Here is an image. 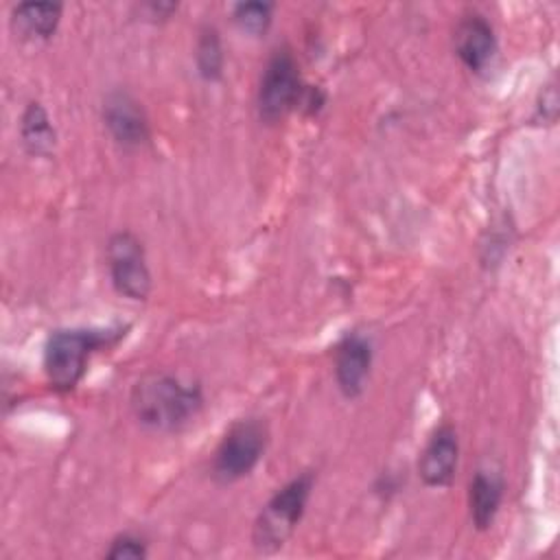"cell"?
Instances as JSON below:
<instances>
[{
	"label": "cell",
	"mask_w": 560,
	"mask_h": 560,
	"mask_svg": "<svg viewBox=\"0 0 560 560\" xmlns=\"http://www.w3.org/2000/svg\"><path fill=\"white\" fill-rule=\"evenodd\" d=\"M304 83L300 77V66L291 48L282 46L276 48L260 74L258 94H256V109L258 118L265 125H276L282 120L302 96Z\"/></svg>",
	"instance_id": "cell-5"
},
{
	"label": "cell",
	"mask_w": 560,
	"mask_h": 560,
	"mask_svg": "<svg viewBox=\"0 0 560 560\" xmlns=\"http://www.w3.org/2000/svg\"><path fill=\"white\" fill-rule=\"evenodd\" d=\"M269 444V427L262 418H241L236 420L225 435L221 438L212 464L210 475L217 483H234L247 477L258 462L262 459Z\"/></svg>",
	"instance_id": "cell-4"
},
{
	"label": "cell",
	"mask_w": 560,
	"mask_h": 560,
	"mask_svg": "<svg viewBox=\"0 0 560 560\" xmlns=\"http://www.w3.org/2000/svg\"><path fill=\"white\" fill-rule=\"evenodd\" d=\"M105 260L109 282L118 295L131 302H144L151 295L153 278L147 262V252L133 232H114L105 245Z\"/></svg>",
	"instance_id": "cell-6"
},
{
	"label": "cell",
	"mask_w": 560,
	"mask_h": 560,
	"mask_svg": "<svg viewBox=\"0 0 560 560\" xmlns=\"http://www.w3.org/2000/svg\"><path fill=\"white\" fill-rule=\"evenodd\" d=\"M315 486L313 470H304L280 486L258 512L252 527V545L260 553H273L298 529Z\"/></svg>",
	"instance_id": "cell-3"
},
{
	"label": "cell",
	"mask_w": 560,
	"mask_h": 560,
	"mask_svg": "<svg viewBox=\"0 0 560 560\" xmlns=\"http://www.w3.org/2000/svg\"><path fill=\"white\" fill-rule=\"evenodd\" d=\"M125 337V328H57L44 346V374L48 385L59 392H72L85 376L92 354L114 346Z\"/></svg>",
	"instance_id": "cell-2"
},
{
	"label": "cell",
	"mask_w": 560,
	"mask_h": 560,
	"mask_svg": "<svg viewBox=\"0 0 560 560\" xmlns=\"http://www.w3.org/2000/svg\"><path fill=\"white\" fill-rule=\"evenodd\" d=\"M503 492H505V481L501 472L490 468H479L472 475L468 483V510H470V521L475 529L486 532L492 527L503 503Z\"/></svg>",
	"instance_id": "cell-11"
},
{
	"label": "cell",
	"mask_w": 560,
	"mask_h": 560,
	"mask_svg": "<svg viewBox=\"0 0 560 560\" xmlns=\"http://www.w3.org/2000/svg\"><path fill=\"white\" fill-rule=\"evenodd\" d=\"M144 9L151 11L153 18L158 15V20H166L177 9V4H173V2H149V4H144Z\"/></svg>",
	"instance_id": "cell-18"
},
{
	"label": "cell",
	"mask_w": 560,
	"mask_h": 560,
	"mask_svg": "<svg viewBox=\"0 0 560 560\" xmlns=\"http://www.w3.org/2000/svg\"><path fill=\"white\" fill-rule=\"evenodd\" d=\"M536 118H540L547 125H553L558 118V92L553 81L540 90V98L536 103Z\"/></svg>",
	"instance_id": "cell-17"
},
{
	"label": "cell",
	"mask_w": 560,
	"mask_h": 560,
	"mask_svg": "<svg viewBox=\"0 0 560 560\" xmlns=\"http://www.w3.org/2000/svg\"><path fill=\"white\" fill-rule=\"evenodd\" d=\"M129 407L142 427L160 433H177L203 409V389L199 383L177 374L153 370L133 383Z\"/></svg>",
	"instance_id": "cell-1"
},
{
	"label": "cell",
	"mask_w": 560,
	"mask_h": 560,
	"mask_svg": "<svg viewBox=\"0 0 560 560\" xmlns=\"http://www.w3.org/2000/svg\"><path fill=\"white\" fill-rule=\"evenodd\" d=\"M374 361V348L368 335L359 330L346 332L332 352L335 383L343 398L354 400L365 392Z\"/></svg>",
	"instance_id": "cell-7"
},
{
	"label": "cell",
	"mask_w": 560,
	"mask_h": 560,
	"mask_svg": "<svg viewBox=\"0 0 560 560\" xmlns=\"http://www.w3.org/2000/svg\"><path fill=\"white\" fill-rule=\"evenodd\" d=\"M453 44H455V55L470 72L486 70L497 52L494 28L479 13H470L459 20Z\"/></svg>",
	"instance_id": "cell-10"
},
{
	"label": "cell",
	"mask_w": 560,
	"mask_h": 560,
	"mask_svg": "<svg viewBox=\"0 0 560 560\" xmlns=\"http://www.w3.org/2000/svg\"><path fill=\"white\" fill-rule=\"evenodd\" d=\"M459 464V438L453 424L442 422L427 440L420 459L418 475L429 488H446L453 483Z\"/></svg>",
	"instance_id": "cell-9"
},
{
	"label": "cell",
	"mask_w": 560,
	"mask_h": 560,
	"mask_svg": "<svg viewBox=\"0 0 560 560\" xmlns=\"http://www.w3.org/2000/svg\"><path fill=\"white\" fill-rule=\"evenodd\" d=\"M195 63H197V72L203 81L212 83V81H219L223 77L225 52H223L219 31L210 24L199 28L197 46H195Z\"/></svg>",
	"instance_id": "cell-14"
},
{
	"label": "cell",
	"mask_w": 560,
	"mask_h": 560,
	"mask_svg": "<svg viewBox=\"0 0 560 560\" xmlns=\"http://www.w3.org/2000/svg\"><path fill=\"white\" fill-rule=\"evenodd\" d=\"M20 138L24 149L35 158H50L57 144L55 125L39 101L26 103L20 116Z\"/></svg>",
	"instance_id": "cell-13"
},
{
	"label": "cell",
	"mask_w": 560,
	"mask_h": 560,
	"mask_svg": "<svg viewBox=\"0 0 560 560\" xmlns=\"http://www.w3.org/2000/svg\"><path fill=\"white\" fill-rule=\"evenodd\" d=\"M149 556V542L133 532H122L109 540L105 551L107 560H144Z\"/></svg>",
	"instance_id": "cell-16"
},
{
	"label": "cell",
	"mask_w": 560,
	"mask_h": 560,
	"mask_svg": "<svg viewBox=\"0 0 560 560\" xmlns=\"http://www.w3.org/2000/svg\"><path fill=\"white\" fill-rule=\"evenodd\" d=\"M103 125L116 144L140 149L151 140L149 118L142 105L127 90H112L103 101Z\"/></svg>",
	"instance_id": "cell-8"
},
{
	"label": "cell",
	"mask_w": 560,
	"mask_h": 560,
	"mask_svg": "<svg viewBox=\"0 0 560 560\" xmlns=\"http://www.w3.org/2000/svg\"><path fill=\"white\" fill-rule=\"evenodd\" d=\"M63 7L59 2H20L13 7L11 26L24 39H50L61 22Z\"/></svg>",
	"instance_id": "cell-12"
},
{
	"label": "cell",
	"mask_w": 560,
	"mask_h": 560,
	"mask_svg": "<svg viewBox=\"0 0 560 560\" xmlns=\"http://www.w3.org/2000/svg\"><path fill=\"white\" fill-rule=\"evenodd\" d=\"M273 4L271 2H260V0H252V2H238L232 9V20L234 24L254 37H260L269 31L271 20H273Z\"/></svg>",
	"instance_id": "cell-15"
}]
</instances>
